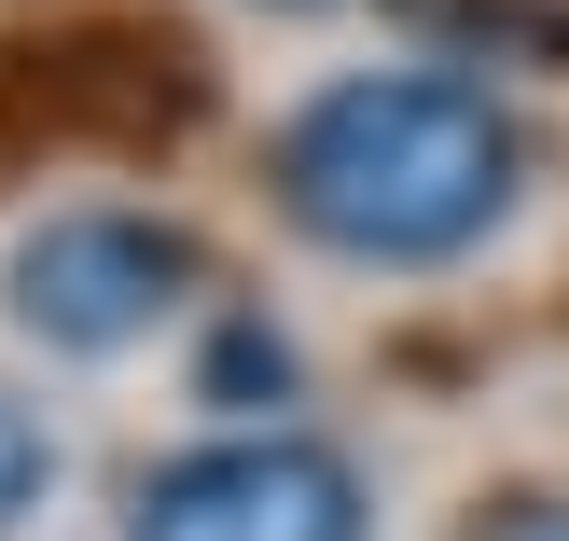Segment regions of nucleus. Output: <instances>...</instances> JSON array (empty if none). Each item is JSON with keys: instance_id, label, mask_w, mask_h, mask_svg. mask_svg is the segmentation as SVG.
Here are the masks:
<instances>
[{"instance_id": "1", "label": "nucleus", "mask_w": 569, "mask_h": 541, "mask_svg": "<svg viewBox=\"0 0 569 541\" xmlns=\"http://www.w3.org/2000/svg\"><path fill=\"white\" fill-rule=\"evenodd\" d=\"M528 139L459 70H348L278 126V209L348 264H445L500 237Z\"/></svg>"}, {"instance_id": "2", "label": "nucleus", "mask_w": 569, "mask_h": 541, "mask_svg": "<svg viewBox=\"0 0 569 541\" xmlns=\"http://www.w3.org/2000/svg\"><path fill=\"white\" fill-rule=\"evenodd\" d=\"M194 237L181 222H153V209H70V222H42V237H14V333H42V348H70V361H111V348H139L153 320H181L194 305Z\"/></svg>"}, {"instance_id": "3", "label": "nucleus", "mask_w": 569, "mask_h": 541, "mask_svg": "<svg viewBox=\"0 0 569 541\" xmlns=\"http://www.w3.org/2000/svg\"><path fill=\"white\" fill-rule=\"evenodd\" d=\"M126 541H361V472L306 431H237L194 444L139 487Z\"/></svg>"}, {"instance_id": "4", "label": "nucleus", "mask_w": 569, "mask_h": 541, "mask_svg": "<svg viewBox=\"0 0 569 541\" xmlns=\"http://www.w3.org/2000/svg\"><path fill=\"white\" fill-rule=\"evenodd\" d=\"M42 500H56V431L28 403H0V528H28Z\"/></svg>"}, {"instance_id": "5", "label": "nucleus", "mask_w": 569, "mask_h": 541, "mask_svg": "<svg viewBox=\"0 0 569 541\" xmlns=\"http://www.w3.org/2000/svg\"><path fill=\"white\" fill-rule=\"evenodd\" d=\"M472 541H569V500H487V514H472Z\"/></svg>"}]
</instances>
